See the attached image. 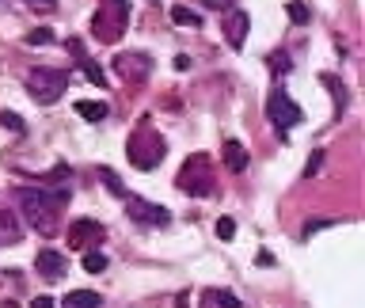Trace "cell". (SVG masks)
<instances>
[{"mask_svg":"<svg viewBox=\"0 0 365 308\" xmlns=\"http://www.w3.org/2000/svg\"><path fill=\"white\" fill-rule=\"evenodd\" d=\"M266 118H270L274 126L289 129L301 122V107H297L293 99H289V92H274L270 99H266Z\"/></svg>","mask_w":365,"mask_h":308,"instance_id":"obj_9","label":"cell"},{"mask_svg":"<svg viewBox=\"0 0 365 308\" xmlns=\"http://www.w3.org/2000/svg\"><path fill=\"white\" fill-rule=\"evenodd\" d=\"M99 305H103V297L95 289H72L61 301V308H99Z\"/></svg>","mask_w":365,"mask_h":308,"instance_id":"obj_13","label":"cell"},{"mask_svg":"<svg viewBox=\"0 0 365 308\" xmlns=\"http://www.w3.org/2000/svg\"><path fill=\"white\" fill-rule=\"evenodd\" d=\"M99 179L111 186V194H118V198H126V186H122V179L115 172H111V168H99Z\"/></svg>","mask_w":365,"mask_h":308,"instance_id":"obj_19","label":"cell"},{"mask_svg":"<svg viewBox=\"0 0 365 308\" xmlns=\"http://www.w3.org/2000/svg\"><path fill=\"white\" fill-rule=\"evenodd\" d=\"M35 270L42 274L46 282H61L69 266H65V255H61L58 248H42V251L35 255Z\"/></svg>","mask_w":365,"mask_h":308,"instance_id":"obj_10","label":"cell"},{"mask_svg":"<svg viewBox=\"0 0 365 308\" xmlns=\"http://www.w3.org/2000/svg\"><path fill=\"white\" fill-rule=\"evenodd\" d=\"M0 126H8L12 133H23V129H27V126H23V118L15 115V111H4V115H0Z\"/></svg>","mask_w":365,"mask_h":308,"instance_id":"obj_23","label":"cell"},{"mask_svg":"<svg viewBox=\"0 0 365 308\" xmlns=\"http://www.w3.org/2000/svg\"><path fill=\"white\" fill-rule=\"evenodd\" d=\"M50 42H54V31L50 27H35L27 35V46H50Z\"/></svg>","mask_w":365,"mask_h":308,"instance_id":"obj_20","label":"cell"},{"mask_svg":"<svg viewBox=\"0 0 365 308\" xmlns=\"http://www.w3.org/2000/svg\"><path fill=\"white\" fill-rule=\"evenodd\" d=\"M31 308H58V305H54L50 297H35V301H31Z\"/></svg>","mask_w":365,"mask_h":308,"instance_id":"obj_30","label":"cell"},{"mask_svg":"<svg viewBox=\"0 0 365 308\" xmlns=\"http://www.w3.org/2000/svg\"><path fill=\"white\" fill-rule=\"evenodd\" d=\"M270 69H274V72H289V69H293V65H289V54H286V50L270 54Z\"/></svg>","mask_w":365,"mask_h":308,"instance_id":"obj_25","label":"cell"},{"mask_svg":"<svg viewBox=\"0 0 365 308\" xmlns=\"http://www.w3.org/2000/svg\"><path fill=\"white\" fill-rule=\"evenodd\" d=\"M126 213L133 217L137 225H149V229H164V225L172 221V213H168L164 206H156V202H149V198H137V194H126Z\"/></svg>","mask_w":365,"mask_h":308,"instance_id":"obj_6","label":"cell"},{"mask_svg":"<svg viewBox=\"0 0 365 308\" xmlns=\"http://www.w3.org/2000/svg\"><path fill=\"white\" fill-rule=\"evenodd\" d=\"M115 72L126 80V84H141V80H149V72H152V58L141 54V50H126V54L115 58Z\"/></svg>","mask_w":365,"mask_h":308,"instance_id":"obj_8","label":"cell"},{"mask_svg":"<svg viewBox=\"0 0 365 308\" xmlns=\"http://www.w3.org/2000/svg\"><path fill=\"white\" fill-rule=\"evenodd\" d=\"M320 164H323V152H312V164H308V175H316V172H320Z\"/></svg>","mask_w":365,"mask_h":308,"instance_id":"obj_29","label":"cell"},{"mask_svg":"<svg viewBox=\"0 0 365 308\" xmlns=\"http://www.w3.org/2000/svg\"><path fill=\"white\" fill-rule=\"evenodd\" d=\"M217 236L232 240V236H236V221H232V217H221V221H217Z\"/></svg>","mask_w":365,"mask_h":308,"instance_id":"obj_26","label":"cell"},{"mask_svg":"<svg viewBox=\"0 0 365 308\" xmlns=\"http://www.w3.org/2000/svg\"><path fill=\"white\" fill-rule=\"evenodd\" d=\"M168 15H172V23H179V27H198L202 23V15L194 12V8H183V4H172Z\"/></svg>","mask_w":365,"mask_h":308,"instance_id":"obj_16","label":"cell"},{"mask_svg":"<svg viewBox=\"0 0 365 308\" xmlns=\"http://www.w3.org/2000/svg\"><path fill=\"white\" fill-rule=\"evenodd\" d=\"M84 270H88V274L107 270V255H103V251H84Z\"/></svg>","mask_w":365,"mask_h":308,"instance_id":"obj_18","label":"cell"},{"mask_svg":"<svg viewBox=\"0 0 365 308\" xmlns=\"http://www.w3.org/2000/svg\"><path fill=\"white\" fill-rule=\"evenodd\" d=\"M323 84H327V88H331V92H335V99H339V107H343V95H346V88H343V84H339V80H335V76H323Z\"/></svg>","mask_w":365,"mask_h":308,"instance_id":"obj_27","label":"cell"},{"mask_svg":"<svg viewBox=\"0 0 365 308\" xmlns=\"http://www.w3.org/2000/svg\"><path fill=\"white\" fill-rule=\"evenodd\" d=\"M69 198H72L69 186H19V191H15V202H19L27 225L38 229L42 236H54V232L61 229L58 213L69 206Z\"/></svg>","mask_w":365,"mask_h":308,"instance_id":"obj_1","label":"cell"},{"mask_svg":"<svg viewBox=\"0 0 365 308\" xmlns=\"http://www.w3.org/2000/svg\"><path fill=\"white\" fill-rule=\"evenodd\" d=\"M23 236V229L12 221V213H0V240H8V244H15V240Z\"/></svg>","mask_w":365,"mask_h":308,"instance_id":"obj_17","label":"cell"},{"mask_svg":"<svg viewBox=\"0 0 365 308\" xmlns=\"http://www.w3.org/2000/svg\"><path fill=\"white\" fill-rule=\"evenodd\" d=\"M84 76L92 80L95 88H103V84H107V76H103V69H99V65H92V61H84Z\"/></svg>","mask_w":365,"mask_h":308,"instance_id":"obj_24","label":"cell"},{"mask_svg":"<svg viewBox=\"0 0 365 308\" xmlns=\"http://www.w3.org/2000/svg\"><path fill=\"white\" fill-rule=\"evenodd\" d=\"M126 23H129V0H103L92 15V35L111 46L126 35Z\"/></svg>","mask_w":365,"mask_h":308,"instance_id":"obj_3","label":"cell"},{"mask_svg":"<svg viewBox=\"0 0 365 308\" xmlns=\"http://www.w3.org/2000/svg\"><path fill=\"white\" fill-rule=\"evenodd\" d=\"M248 27H251V19H248V12H243V8H229V12H225V35H229L232 50H240V46H243Z\"/></svg>","mask_w":365,"mask_h":308,"instance_id":"obj_11","label":"cell"},{"mask_svg":"<svg viewBox=\"0 0 365 308\" xmlns=\"http://www.w3.org/2000/svg\"><path fill=\"white\" fill-rule=\"evenodd\" d=\"M331 225H339L335 217H320V221H308L305 229H301V236L308 240V236H316V232H323V229H331Z\"/></svg>","mask_w":365,"mask_h":308,"instance_id":"obj_21","label":"cell"},{"mask_svg":"<svg viewBox=\"0 0 365 308\" xmlns=\"http://www.w3.org/2000/svg\"><path fill=\"white\" fill-rule=\"evenodd\" d=\"M164 152H168V141L149 122L133 126V133H129V141H126V156L137 172H152V168L164 160Z\"/></svg>","mask_w":365,"mask_h":308,"instance_id":"obj_2","label":"cell"},{"mask_svg":"<svg viewBox=\"0 0 365 308\" xmlns=\"http://www.w3.org/2000/svg\"><path fill=\"white\" fill-rule=\"evenodd\" d=\"M31 8H38V12H54L58 8V0H27Z\"/></svg>","mask_w":365,"mask_h":308,"instance_id":"obj_28","label":"cell"},{"mask_svg":"<svg viewBox=\"0 0 365 308\" xmlns=\"http://www.w3.org/2000/svg\"><path fill=\"white\" fill-rule=\"evenodd\" d=\"M69 88V69H35L27 72V92L31 99H38L42 107H54V103L65 95Z\"/></svg>","mask_w":365,"mask_h":308,"instance_id":"obj_5","label":"cell"},{"mask_svg":"<svg viewBox=\"0 0 365 308\" xmlns=\"http://www.w3.org/2000/svg\"><path fill=\"white\" fill-rule=\"evenodd\" d=\"M202 305L206 308H243L236 293H229V289H206L202 293Z\"/></svg>","mask_w":365,"mask_h":308,"instance_id":"obj_14","label":"cell"},{"mask_svg":"<svg viewBox=\"0 0 365 308\" xmlns=\"http://www.w3.org/2000/svg\"><path fill=\"white\" fill-rule=\"evenodd\" d=\"M175 69H179V72L190 69V58H186V54H179V58H175Z\"/></svg>","mask_w":365,"mask_h":308,"instance_id":"obj_31","label":"cell"},{"mask_svg":"<svg viewBox=\"0 0 365 308\" xmlns=\"http://www.w3.org/2000/svg\"><path fill=\"white\" fill-rule=\"evenodd\" d=\"M286 12H289V19L293 23H308V4H301V0H289Z\"/></svg>","mask_w":365,"mask_h":308,"instance_id":"obj_22","label":"cell"},{"mask_svg":"<svg viewBox=\"0 0 365 308\" xmlns=\"http://www.w3.org/2000/svg\"><path fill=\"white\" fill-rule=\"evenodd\" d=\"M76 115L84 118V122H103V118H107V103H103V99H80L76 103Z\"/></svg>","mask_w":365,"mask_h":308,"instance_id":"obj_15","label":"cell"},{"mask_svg":"<svg viewBox=\"0 0 365 308\" xmlns=\"http://www.w3.org/2000/svg\"><path fill=\"white\" fill-rule=\"evenodd\" d=\"M103 236H107V232H103V225L95 221V217H76V221L69 225V232H65L72 251H92Z\"/></svg>","mask_w":365,"mask_h":308,"instance_id":"obj_7","label":"cell"},{"mask_svg":"<svg viewBox=\"0 0 365 308\" xmlns=\"http://www.w3.org/2000/svg\"><path fill=\"white\" fill-rule=\"evenodd\" d=\"M221 156H225V168H229L232 175H240L243 168H248V149H243V145L236 141V137H229V141H225Z\"/></svg>","mask_w":365,"mask_h":308,"instance_id":"obj_12","label":"cell"},{"mask_svg":"<svg viewBox=\"0 0 365 308\" xmlns=\"http://www.w3.org/2000/svg\"><path fill=\"white\" fill-rule=\"evenodd\" d=\"M202 4H209V8H232V0H202Z\"/></svg>","mask_w":365,"mask_h":308,"instance_id":"obj_32","label":"cell"},{"mask_svg":"<svg viewBox=\"0 0 365 308\" xmlns=\"http://www.w3.org/2000/svg\"><path fill=\"white\" fill-rule=\"evenodd\" d=\"M175 186H179L183 194H190V198H206V194H213V168H209L206 152H194V156L179 168Z\"/></svg>","mask_w":365,"mask_h":308,"instance_id":"obj_4","label":"cell"}]
</instances>
